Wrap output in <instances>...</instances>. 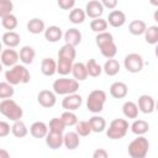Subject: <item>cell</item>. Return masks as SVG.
Returning <instances> with one entry per match:
<instances>
[{"label": "cell", "instance_id": "6da1fadb", "mask_svg": "<svg viewBox=\"0 0 158 158\" xmlns=\"http://www.w3.org/2000/svg\"><path fill=\"white\" fill-rule=\"evenodd\" d=\"M95 43L96 46L99 47L101 54L109 59V58H114L117 53V46L114 41V36L107 32V31H104V32H100L96 35L95 37Z\"/></svg>", "mask_w": 158, "mask_h": 158}, {"label": "cell", "instance_id": "7a4b0ae2", "mask_svg": "<svg viewBox=\"0 0 158 158\" xmlns=\"http://www.w3.org/2000/svg\"><path fill=\"white\" fill-rule=\"evenodd\" d=\"M5 79L15 86L19 84H27L31 79V74L23 64H15L5 72Z\"/></svg>", "mask_w": 158, "mask_h": 158}, {"label": "cell", "instance_id": "3957f363", "mask_svg": "<svg viewBox=\"0 0 158 158\" xmlns=\"http://www.w3.org/2000/svg\"><path fill=\"white\" fill-rule=\"evenodd\" d=\"M0 114L14 122L16 120L22 118L23 110L15 100H12L10 98V99H2L0 101Z\"/></svg>", "mask_w": 158, "mask_h": 158}, {"label": "cell", "instance_id": "277c9868", "mask_svg": "<svg viewBox=\"0 0 158 158\" xmlns=\"http://www.w3.org/2000/svg\"><path fill=\"white\" fill-rule=\"evenodd\" d=\"M52 89L56 93V95L73 94V93H77L79 90V81L75 80L74 78L70 79V78H67V77H62V78L56 79L53 81Z\"/></svg>", "mask_w": 158, "mask_h": 158}, {"label": "cell", "instance_id": "5b68a950", "mask_svg": "<svg viewBox=\"0 0 158 158\" xmlns=\"http://www.w3.org/2000/svg\"><path fill=\"white\" fill-rule=\"evenodd\" d=\"M106 93L101 89H95L89 93L86 98V109L91 114H99L104 110V105L106 102Z\"/></svg>", "mask_w": 158, "mask_h": 158}, {"label": "cell", "instance_id": "8992f818", "mask_svg": "<svg viewBox=\"0 0 158 158\" xmlns=\"http://www.w3.org/2000/svg\"><path fill=\"white\" fill-rule=\"evenodd\" d=\"M148 151H149V142L143 135L137 136V138L132 139L127 147V152L131 158H144Z\"/></svg>", "mask_w": 158, "mask_h": 158}, {"label": "cell", "instance_id": "52a82bcc", "mask_svg": "<svg viewBox=\"0 0 158 158\" xmlns=\"http://www.w3.org/2000/svg\"><path fill=\"white\" fill-rule=\"evenodd\" d=\"M130 128L128 121L125 118H115L110 122L109 127L106 130V136L110 139H121L127 135V131Z\"/></svg>", "mask_w": 158, "mask_h": 158}, {"label": "cell", "instance_id": "ba28073f", "mask_svg": "<svg viewBox=\"0 0 158 158\" xmlns=\"http://www.w3.org/2000/svg\"><path fill=\"white\" fill-rule=\"evenodd\" d=\"M143 65H144L143 57L141 54H138V53H130L123 59V67H125V69L128 73H132V74L139 73L143 69Z\"/></svg>", "mask_w": 158, "mask_h": 158}, {"label": "cell", "instance_id": "9c48e42d", "mask_svg": "<svg viewBox=\"0 0 158 158\" xmlns=\"http://www.w3.org/2000/svg\"><path fill=\"white\" fill-rule=\"evenodd\" d=\"M37 102L42 106V107H46V109H51L56 105L57 102V96H56V93L52 91V90H41L38 94H37Z\"/></svg>", "mask_w": 158, "mask_h": 158}, {"label": "cell", "instance_id": "30bf717a", "mask_svg": "<svg viewBox=\"0 0 158 158\" xmlns=\"http://www.w3.org/2000/svg\"><path fill=\"white\" fill-rule=\"evenodd\" d=\"M81 104H83V98L77 93L64 95V99L62 100V107L69 111L78 110L81 106Z\"/></svg>", "mask_w": 158, "mask_h": 158}, {"label": "cell", "instance_id": "8fae6325", "mask_svg": "<svg viewBox=\"0 0 158 158\" xmlns=\"http://www.w3.org/2000/svg\"><path fill=\"white\" fill-rule=\"evenodd\" d=\"M20 57H19V53L14 49V48H6V49H2L1 53H0V62L4 67H12L15 64H17Z\"/></svg>", "mask_w": 158, "mask_h": 158}, {"label": "cell", "instance_id": "7c38bea8", "mask_svg": "<svg viewBox=\"0 0 158 158\" xmlns=\"http://www.w3.org/2000/svg\"><path fill=\"white\" fill-rule=\"evenodd\" d=\"M137 106H138V110L143 114H152L154 111V107H156V101L153 99V96L148 95V94H143L138 98V101H137Z\"/></svg>", "mask_w": 158, "mask_h": 158}, {"label": "cell", "instance_id": "4fadbf2b", "mask_svg": "<svg viewBox=\"0 0 158 158\" xmlns=\"http://www.w3.org/2000/svg\"><path fill=\"white\" fill-rule=\"evenodd\" d=\"M84 11L88 17L96 19V17H101V15L104 14V6L99 0H90L86 2Z\"/></svg>", "mask_w": 158, "mask_h": 158}, {"label": "cell", "instance_id": "5bb4252c", "mask_svg": "<svg viewBox=\"0 0 158 158\" xmlns=\"http://www.w3.org/2000/svg\"><path fill=\"white\" fill-rule=\"evenodd\" d=\"M106 21H107V25H110L111 27L118 28V27H122L126 23V15L121 10H112L109 14Z\"/></svg>", "mask_w": 158, "mask_h": 158}, {"label": "cell", "instance_id": "9a60e30c", "mask_svg": "<svg viewBox=\"0 0 158 158\" xmlns=\"http://www.w3.org/2000/svg\"><path fill=\"white\" fill-rule=\"evenodd\" d=\"M110 95L115 99H123L128 94V86L123 81H115L109 88Z\"/></svg>", "mask_w": 158, "mask_h": 158}, {"label": "cell", "instance_id": "2e32d148", "mask_svg": "<svg viewBox=\"0 0 158 158\" xmlns=\"http://www.w3.org/2000/svg\"><path fill=\"white\" fill-rule=\"evenodd\" d=\"M44 139H46L47 147L51 148V149H58L63 146V133L48 131Z\"/></svg>", "mask_w": 158, "mask_h": 158}, {"label": "cell", "instance_id": "e0dca14e", "mask_svg": "<svg viewBox=\"0 0 158 158\" xmlns=\"http://www.w3.org/2000/svg\"><path fill=\"white\" fill-rule=\"evenodd\" d=\"M63 40H64L65 43L77 47V46L80 44V42H81V32H80L78 28H75V27L68 28V30L63 33Z\"/></svg>", "mask_w": 158, "mask_h": 158}, {"label": "cell", "instance_id": "ac0fdd59", "mask_svg": "<svg viewBox=\"0 0 158 158\" xmlns=\"http://www.w3.org/2000/svg\"><path fill=\"white\" fill-rule=\"evenodd\" d=\"M80 136L75 132V131H69L63 136V146L69 149V151H74L79 147L80 144Z\"/></svg>", "mask_w": 158, "mask_h": 158}, {"label": "cell", "instance_id": "d6986e66", "mask_svg": "<svg viewBox=\"0 0 158 158\" xmlns=\"http://www.w3.org/2000/svg\"><path fill=\"white\" fill-rule=\"evenodd\" d=\"M43 33H44V38L48 42H52V43L59 42L63 38V31H62V28L59 26H56V25H52V26L46 27V30H44Z\"/></svg>", "mask_w": 158, "mask_h": 158}, {"label": "cell", "instance_id": "ffe728a7", "mask_svg": "<svg viewBox=\"0 0 158 158\" xmlns=\"http://www.w3.org/2000/svg\"><path fill=\"white\" fill-rule=\"evenodd\" d=\"M48 132V125L43 121H36L30 126V133L35 138H44Z\"/></svg>", "mask_w": 158, "mask_h": 158}, {"label": "cell", "instance_id": "44dd1931", "mask_svg": "<svg viewBox=\"0 0 158 158\" xmlns=\"http://www.w3.org/2000/svg\"><path fill=\"white\" fill-rule=\"evenodd\" d=\"M20 41H21V37H20V35H19L17 32H15V31H6V32L2 35V37H1V42H2L6 47H9V48H15V47H17V46L20 44Z\"/></svg>", "mask_w": 158, "mask_h": 158}, {"label": "cell", "instance_id": "7402d4cb", "mask_svg": "<svg viewBox=\"0 0 158 158\" xmlns=\"http://www.w3.org/2000/svg\"><path fill=\"white\" fill-rule=\"evenodd\" d=\"M41 72L46 77H52L57 73V62L53 58H43L41 62Z\"/></svg>", "mask_w": 158, "mask_h": 158}, {"label": "cell", "instance_id": "603a6c76", "mask_svg": "<svg viewBox=\"0 0 158 158\" xmlns=\"http://www.w3.org/2000/svg\"><path fill=\"white\" fill-rule=\"evenodd\" d=\"M131 132L136 136H142L146 135L149 131V123L144 120H139V118H135L133 122L130 125Z\"/></svg>", "mask_w": 158, "mask_h": 158}, {"label": "cell", "instance_id": "cb8c5ba5", "mask_svg": "<svg viewBox=\"0 0 158 158\" xmlns=\"http://www.w3.org/2000/svg\"><path fill=\"white\" fill-rule=\"evenodd\" d=\"M46 30V25L44 21L38 19V17H33L27 22V31L32 35H40L43 33Z\"/></svg>", "mask_w": 158, "mask_h": 158}, {"label": "cell", "instance_id": "d4e9b609", "mask_svg": "<svg viewBox=\"0 0 158 158\" xmlns=\"http://www.w3.org/2000/svg\"><path fill=\"white\" fill-rule=\"evenodd\" d=\"M138 106L136 102L133 101H125L123 105H122V114L126 118H130V120H135L138 117Z\"/></svg>", "mask_w": 158, "mask_h": 158}, {"label": "cell", "instance_id": "484cf974", "mask_svg": "<svg viewBox=\"0 0 158 158\" xmlns=\"http://www.w3.org/2000/svg\"><path fill=\"white\" fill-rule=\"evenodd\" d=\"M120 69H121V65H120L118 60L115 58H109L102 65V72H105V74L109 77H114V75L118 74Z\"/></svg>", "mask_w": 158, "mask_h": 158}, {"label": "cell", "instance_id": "4316f807", "mask_svg": "<svg viewBox=\"0 0 158 158\" xmlns=\"http://www.w3.org/2000/svg\"><path fill=\"white\" fill-rule=\"evenodd\" d=\"M72 75L75 80L78 81H83L88 78V72H86V67L84 63L81 62H78V63H73V67H72Z\"/></svg>", "mask_w": 158, "mask_h": 158}, {"label": "cell", "instance_id": "83f0119b", "mask_svg": "<svg viewBox=\"0 0 158 158\" xmlns=\"http://www.w3.org/2000/svg\"><path fill=\"white\" fill-rule=\"evenodd\" d=\"M89 125H90V128H91V132H95V133H100L102 131H105L106 128V121L102 116H99V115H94L89 118Z\"/></svg>", "mask_w": 158, "mask_h": 158}, {"label": "cell", "instance_id": "f1b7e54d", "mask_svg": "<svg viewBox=\"0 0 158 158\" xmlns=\"http://www.w3.org/2000/svg\"><path fill=\"white\" fill-rule=\"evenodd\" d=\"M75 57H77V51H75V47L72 44L64 43L58 51V58L60 59H69L74 62Z\"/></svg>", "mask_w": 158, "mask_h": 158}, {"label": "cell", "instance_id": "f546056e", "mask_svg": "<svg viewBox=\"0 0 158 158\" xmlns=\"http://www.w3.org/2000/svg\"><path fill=\"white\" fill-rule=\"evenodd\" d=\"M11 133L16 137V138H23L27 136L28 133V128L25 125V122L22 120H16L14 121V123L11 125Z\"/></svg>", "mask_w": 158, "mask_h": 158}, {"label": "cell", "instance_id": "4dcf8cb0", "mask_svg": "<svg viewBox=\"0 0 158 158\" xmlns=\"http://www.w3.org/2000/svg\"><path fill=\"white\" fill-rule=\"evenodd\" d=\"M19 57H20V60L23 64H31L33 62L35 57H36V52H35L33 47H31V46H23L20 49Z\"/></svg>", "mask_w": 158, "mask_h": 158}, {"label": "cell", "instance_id": "1f68e13d", "mask_svg": "<svg viewBox=\"0 0 158 158\" xmlns=\"http://www.w3.org/2000/svg\"><path fill=\"white\" fill-rule=\"evenodd\" d=\"M147 25L143 20H133L128 23V32L133 36H141L144 33Z\"/></svg>", "mask_w": 158, "mask_h": 158}, {"label": "cell", "instance_id": "d6a6232c", "mask_svg": "<svg viewBox=\"0 0 158 158\" xmlns=\"http://www.w3.org/2000/svg\"><path fill=\"white\" fill-rule=\"evenodd\" d=\"M85 19H86L85 11L80 7H73L69 12V21L73 25H80L85 21Z\"/></svg>", "mask_w": 158, "mask_h": 158}, {"label": "cell", "instance_id": "836d02e7", "mask_svg": "<svg viewBox=\"0 0 158 158\" xmlns=\"http://www.w3.org/2000/svg\"><path fill=\"white\" fill-rule=\"evenodd\" d=\"M73 60L69 59H60L58 58L57 60V73L62 77H67L68 74H70L72 72V67H73Z\"/></svg>", "mask_w": 158, "mask_h": 158}, {"label": "cell", "instance_id": "e575fe53", "mask_svg": "<svg viewBox=\"0 0 158 158\" xmlns=\"http://www.w3.org/2000/svg\"><path fill=\"white\" fill-rule=\"evenodd\" d=\"M86 72H88V77H93V78H96L99 77L101 73H102V67L94 59V58H90L86 64Z\"/></svg>", "mask_w": 158, "mask_h": 158}, {"label": "cell", "instance_id": "d590c367", "mask_svg": "<svg viewBox=\"0 0 158 158\" xmlns=\"http://www.w3.org/2000/svg\"><path fill=\"white\" fill-rule=\"evenodd\" d=\"M143 35H144V40L148 44H157L158 43V26H156V25L148 26Z\"/></svg>", "mask_w": 158, "mask_h": 158}, {"label": "cell", "instance_id": "8d00e7d4", "mask_svg": "<svg viewBox=\"0 0 158 158\" xmlns=\"http://www.w3.org/2000/svg\"><path fill=\"white\" fill-rule=\"evenodd\" d=\"M19 25L17 17L14 14H9L4 17H1V26L7 31H14Z\"/></svg>", "mask_w": 158, "mask_h": 158}, {"label": "cell", "instance_id": "74e56055", "mask_svg": "<svg viewBox=\"0 0 158 158\" xmlns=\"http://www.w3.org/2000/svg\"><path fill=\"white\" fill-rule=\"evenodd\" d=\"M90 28L91 31L96 32V33H100V32H104L106 31L107 28V21L102 17H96V19H93L90 21Z\"/></svg>", "mask_w": 158, "mask_h": 158}, {"label": "cell", "instance_id": "f35d334b", "mask_svg": "<svg viewBox=\"0 0 158 158\" xmlns=\"http://www.w3.org/2000/svg\"><path fill=\"white\" fill-rule=\"evenodd\" d=\"M64 130H65V125H64V122L62 121L60 117H53V118H51V121L48 123V131L63 133Z\"/></svg>", "mask_w": 158, "mask_h": 158}, {"label": "cell", "instance_id": "ab89813d", "mask_svg": "<svg viewBox=\"0 0 158 158\" xmlns=\"http://www.w3.org/2000/svg\"><path fill=\"white\" fill-rule=\"evenodd\" d=\"M15 94L14 85H11L7 81H1L0 83V99H10Z\"/></svg>", "mask_w": 158, "mask_h": 158}, {"label": "cell", "instance_id": "60d3db41", "mask_svg": "<svg viewBox=\"0 0 158 158\" xmlns=\"http://www.w3.org/2000/svg\"><path fill=\"white\" fill-rule=\"evenodd\" d=\"M60 118H62V121L64 122L65 127L75 126V123L78 122V116L74 114V111H69V110H65V111L60 115Z\"/></svg>", "mask_w": 158, "mask_h": 158}, {"label": "cell", "instance_id": "b9f144b4", "mask_svg": "<svg viewBox=\"0 0 158 158\" xmlns=\"http://www.w3.org/2000/svg\"><path fill=\"white\" fill-rule=\"evenodd\" d=\"M75 132L80 137H86L91 133V128L89 125V121H78L75 123Z\"/></svg>", "mask_w": 158, "mask_h": 158}, {"label": "cell", "instance_id": "7bdbcfd3", "mask_svg": "<svg viewBox=\"0 0 158 158\" xmlns=\"http://www.w3.org/2000/svg\"><path fill=\"white\" fill-rule=\"evenodd\" d=\"M12 10L14 4L11 0H0V19L9 14H12Z\"/></svg>", "mask_w": 158, "mask_h": 158}, {"label": "cell", "instance_id": "ee69618b", "mask_svg": "<svg viewBox=\"0 0 158 158\" xmlns=\"http://www.w3.org/2000/svg\"><path fill=\"white\" fill-rule=\"evenodd\" d=\"M11 132V126L6 121H0V138L9 136Z\"/></svg>", "mask_w": 158, "mask_h": 158}, {"label": "cell", "instance_id": "f6af8a7d", "mask_svg": "<svg viewBox=\"0 0 158 158\" xmlns=\"http://www.w3.org/2000/svg\"><path fill=\"white\" fill-rule=\"evenodd\" d=\"M57 4L62 10H72L75 6V0H57Z\"/></svg>", "mask_w": 158, "mask_h": 158}, {"label": "cell", "instance_id": "bcb514c9", "mask_svg": "<svg viewBox=\"0 0 158 158\" xmlns=\"http://www.w3.org/2000/svg\"><path fill=\"white\" fill-rule=\"evenodd\" d=\"M104 9H109V10H114L117 6V0H99Z\"/></svg>", "mask_w": 158, "mask_h": 158}, {"label": "cell", "instance_id": "7dc6e473", "mask_svg": "<svg viewBox=\"0 0 158 158\" xmlns=\"http://www.w3.org/2000/svg\"><path fill=\"white\" fill-rule=\"evenodd\" d=\"M109 153L104 148H98L93 152V158H107Z\"/></svg>", "mask_w": 158, "mask_h": 158}, {"label": "cell", "instance_id": "c3c4849f", "mask_svg": "<svg viewBox=\"0 0 158 158\" xmlns=\"http://www.w3.org/2000/svg\"><path fill=\"white\" fill-rule=\"evenodd\" d=\"M10 157V153L4 149V148H0V158H9Z\"/></svg>", "mask_w": 158, "mask_h": 158}, {"label": "cell", "instance_id": "681fc988", "mask_svg": "<svg viewBox=\"0 0 158 158\" xmlns=\"http://www.w3.org/2000/svg\"><path fill=\"white\" fill-rule=\"evenodd\" d=\"M148 1H149V4H151L152 6H154V7L158 6V0H148Z\"/></svg>", "mask_w": 158, "mask_h": 158}, {"label": "cell", "instance_id": "f907efd6", "mask_svg": "<svg viewBox=\"0 0 158 158\" xmlns=\"http://www.w3.org/2000/svg\"><path fill=\"white\" fill-rule=\"evenodd\" d=\"M1 51H2V42L0 41V53H1Z\"/></svg>", "mask_w": 158, "mask_h": 158}, {"label": "cell", "instance_id": "816d5d0a", "mask_svg": "<svg viewBox=\"0 0 158 158\" xmlns=\"http://www.w3.org/2000/svg\"><path fill=\"white\" fill-rule=\"evenodd\" d=\"M2 67H4V65H2V64H1V62H0V73L2 72Z\"/></svg>", "mask_w": 158, "mask_h": 158}]
</instances>
